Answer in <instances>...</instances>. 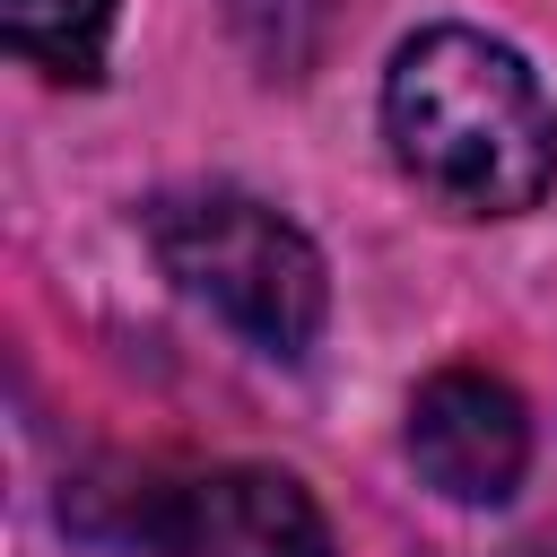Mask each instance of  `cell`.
I'll return each instance as SVG.
<instances>
[{"mask_svg": "<svg viewBox=\"0 0 557 557\" xmlns=\"http://www.w3.org/2000/svg\"><path fill=\"white\" fill-rule=\"evenodd\" d=\"M139 557H331L313 496L278 470H209L148 505Z\"/></svg>", "mask_w": 557, "mask_h": 557, "instance_id": "4", "label": "cell"}, {"mask_svg": "<svg viewBox=\"0 0 557 557\" xmlns=\"http://www.w3.org/2000/svg\"><path fill=\"white\" fill-rule=\"evenodd\" d=\"M383 131L400 174L453 218H522L557 183V113L513 44L426 26L392 52Z\"/></svg>", "mask_w": 557, "mask_h": 557, "instance_id": "1", "label": "cell"}, {"mask_svg": "<svg viewBox=\"0 0 557 557\" xmlns=\"http://www.w3.org/2000/svg\"><path fill=\"white\" fill-rule=\"evenodd\" d=\"M0 35L44 78L96 87L104 78V35H113V0H0Z\"/></svg>", "mask_w": 557, "mask_h": 557, "instance_id": "5", "label": "cell"}, {"mask_svg": "<svg viewBox=\"0 0 557 557\" xmlns=\"http://www.w3.org/2000/svg\"><path fill=\"white\" fill-rule=\"evenodd\" d=\"M409 461L453 505H505L531 470V418H522L513 383H496L479 366L426 374L409 400Z\"/></svg>", "mask_w": 557, "mask_h": 557, "instance_id": "3", "label": "cell"}, {"mask_svg": "<svg viewBox=\"0 0 557 557\" xmlns=\"http://www.w3.org/2000/svg\"><path fill=\"white\" fill-rule=\"evenodd\" d=\"M148 244L261 357H287L296 366L313 348L322 305H331V278H322L313 235L296 218H278L270 200H252V191H174V200L148 209Z\"/></svg>", "mask_w": 557, "mask_h": 557, "instance_id": "2", "label": "cell"}]
</instances>
